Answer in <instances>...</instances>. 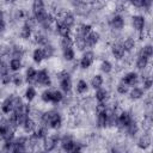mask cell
Wrapping results in <instances>:
<instances>
[{
  "label": "cell",
  "instance_id": "cell-16",
  "mask_svg": "<svg viewBox=\"0 0 153 153\" xmlns=\"http://www.w3.org/2000/svg\"><path fill=\"white\" fill-rule=\"evenodd\" d=\"M32 11L35 14L39 13V12H43L44 11V4L42 0H35L33 4H32Z\"/></svg>",
  "mask_w": 153,
  "mask_h": 153
},
{
  "label": "cell",
  "instance_id": "cell-24",
  "mask_svg": "<svg viewBox=\"0 0 153 153\" xmlns=\"http://www.w3.org/2000/svg\"><path fill=\"white\" fill-rule=\"evenodd\" d=\"M123 48H124V50L126 51H130L133 48H134V45H135V42H134V39L133 38H127L124 42H123Z\"/></svg>",
  "mask_w": 153,
  "mask_h": 153
},
{
  "label": "cell",
  "instance_id": "cell-44",
  "mask_svg": "<svg viewBox=\"0 0 153 153\" xmlns=\"http://www.w3.org/2000/svg\"><path fill=\"white\" fill-rule=\"evenodd\" d=\"M8 68H10V67H7V65L2 61V62H1V67H0V69H1V75L7 74V73H8Z\"/></svg>",
  "mask_w": 153,
  "mask_h": 153
},
{
  "label": "cell",
  "instance_id": "cell-27",
  "mask_svg": "<svg viewBox=\"0 0 153 153\" xmlns=\"http://www.w3.org/2000/svg\"><path fill=\"white\" fill-rule=\"evenodd\" d=\"M127 131H128L129 135H135V134H136V131H137V126H136V123H135L134 121H131V122L127 126Z\"/></svg>",
  "mask_w": 153,
  "mask_h": 153
},
{
  "label": "cell",
  "instance_id": "cell-10",
  "mask_svg": "<svg viewBox=\"0 0 153 153\" xmlns=\"http://www.w3.org/2000/svg\"><path fill=\"white\" fill-rule=\"evenodd\" d=\"M124 51L126 50H124L123 45H121V44H115L112 47V54L116 59H122L123 55H124Z\"/></svg>",
  "mask_w": 153,
  "mask_h": 153
},
{
  "label": "cell",
  "instance_id": "cell-26",
  "mask_svg": "<svg viewBox=\"0 0 153 153\" xmlns=\"http://www.w3.org/2000/svg\"><path fill=\"white\" fill-rule=\"evenodd\" d=\"M96 98H97V100L98 102H104L106 98H108V91H105V90H98L97 92H96Z\"/></svg>",
  "mask_w": 153,
  "mask_h": 153
},
{
  "label": "cell",
  "instance_id": "cell-22",
  "mask_svg": "<svg viewBox=\"0 0 153 153\" xmlns=\"http://www.w3.org/2000/svg\"><path fill=\"white\" fill-rule=\"evenodd\" d=\"M36 76H37V72L33 69V68H29L26 71V81L27 82H32L36 80Z\"/></svg>",
  "mask_w": 153,
  "mask_h": 153
},
{
  "label": "cell",
  "instance_id": "cell-45",
  "mask_svg": "<svg viewBox=\"0 0 153 153\" xmlns=\"http://www.w3.org/2000/svg\"><path fill=\"white\" fill-rule=\"evenodd\" d=\"M152 85H153V80H152V79L148 78V79H145V80H143V86H145V88H149Z\"/></svg>",
  "mask_w": 153,
  "mask_h": 153
},
{
  "label": "cell",
  "instance_id": "cell-19",
  "mask_svg": "<svg viewBox=\"0 0 153 153\" xmlns=\"http://www.w3.org/2000/svg\"><path fill=\"white\" fill-rule=\"evenodd\" d=\"M33 61L35 62H37V63H39L43 59H44V51H43V49H36L35 51H33Z\"/></svg>",
  "mask_w": 153,
  "mask_h": 153
},
{
  "label": "cell",
  "instance_id": "cell-31",
  "mask_svg": "<svg viewBox=\"0 0 153 153\" xmlns=\"http://www.w3.org/2000/svg\"><path fill=\"white\" fill-rule=\"evenodd\" d=\"M91 32V25H86V24H84V25H81L80 26V30H79V33L80 35H82V36H87L88 33Z\"/></svg>",
  "mask_w": 153,
  "mask_h": 153
},
{
  "label": "cell",
  "instance_id": "cell-52",
  "mask_svg": "<svg viewBox=\"0 0 153 153\" xmlns=\"http://www.w3.org/2000/svg\"><path fill=\"white\" fill-rule=\"evenodd\" d=\"M78 1H79V0H78Z\"/></svg>",
  "mask_w": 153,
  "mask_h": 153
},
{
  "label": "cell",
  "instance_id": "cell-3",
  "mask_svg": "<svg viewBox=\"0 0 153 153\" xmlns=\"http://www.w3.org/2000/svg\"><path fill=\"white\" fill-rule=\"evenodd\" d=\"M61 143H62V147H63L65 151H67V152H74V147H75V143L76 142H74L73 139L69 135H65L62 137V140H61Z\"/></svg>",
  "mask_w": 153,
  "mask_h": 153
},
{
  "label": "cell",
  "instance_id": "cell-32",
  "mask_svg": "<svg viewBox=\"0 0 153 153\" xmlns=\"http://www.w3.org/2000/svg\"><path fill=\"white\" fill-rule=\"evenodd\" d=\"M72 44H73V42H72V39L69 38V36H68V37H63L62 41H61V47H62L63 49H66V48H72Z\"/></svg>",
  "mask_w": 153,
  "mask_h": 153
},
{
  "label": "cell",
  "instance_id": "cell-33",
  "mask_svg": "<svg viewBox=\"0 0 153 153\" xmlns=\"http://www.w3.org/2000/svg\"><path fill=\"white\" fill-rule=\"evenodd\" d=\"M63 56H65L66 60H73V57H74V51H73V49H72V48H66V49H63Z\"/></svg>",
  "mask_w": 153,
  "mask_h": 153
},
{
  "label": "cell",
  "instance_id": "cell-18",
  "mask_svg": "<svg viewBox=\"0 0 153 153\" xmlns=\"http://www.w3.org/2000/svg\"><path fill=\"white\" fill-rule=\"evenodd\" d=\"M23 127H24V130H25L26 133H31V131H33V130H35L36 124H35V122H33L32 120L27 118V120L25 121V123L23 124Z\"/></svg>",
  "mask_w": 153,
  "mask_h": 153
},
{
  "label": "cell",
  "instance_id": "cell-41",
  "mask_svg": "<svg viewBox=\"0 0 153 153\" xmlns=\"http://www.w3.org/2000/svg\"><path fill=\"white\" fill-rule=\"evenodd\" d=\"M36 137H38V139H41V137H44L45 136V129L44 128H39L35 134H33Z\"/></svg>",
  "mask_w": 153,
  "mask_h": 153
},
{
  "label": "cell",
  "instance_id": "cell-42",
  "mask_svg": "<svg viewBox=\"0 0 153 153\" xmlns=\"http://www.w3.org/2000/svg\"><path fill=\"white\" fill-rule=\"evenodd\" d=\"M11 80H12V76H11L8 73H7V74H5V75H1V81H2V84H5V85H6V84H8Z\"/></svg>",
  "mask_w": 153,
  "mask_h": 153
},
{
  "label": "cell",
  "instance_id": "cell-7",
  "mask_svg": "<svg viewBox=\"0 0 153 153\" xmlns=\"http://www.w3.org/2000/svg\"><path fill=\"white\" fill-rule=\"evenodd\" d=\"M131 121H133V120H131V117H130V115H129L128 112H122L121 116L117 118V124H118L120 127H126V128H127V126H128Z\"/></svg>",
  "mask_w": 153,
  "mask_h": 153
},
{
  "label": "cell",
  "instance_id": "cell-21",
  "mask_svg": "<svg viewBox=\"0 0 153 153\" xmlns=\"http://www.w3.org/2000/svg\"><path fill=\"white\" fill-rule=\"evenodd\" d=\"M140 55L148 59L149 56L153 55V47H152V45H146V47H143V48L141 49V51H140Z\"/></svg>",
  "mask_w": 153,
  "mask_h": 153
},
{
  "label": "cell",
  "instance_id": "cell-37",
  "mask_svg": "<svg viewBox=\"0 0 153 153\" xmlns=\"http://www.w3.org/2000/svg\"><path fill=\"white\" fill-rule=\"evenodd\" d=\"M42 99L44 102H51V99H53V91H49V90L44 91L42 93Z\"/></svg>",
  "mask_w": 153,
  "mask_h": 153
},
{
  "label": "cell",
  "instance_id": "cell-13",
  "mask_svg": "<svg viewBox=\"0 0 153 153\" xmlns=\"http://www.w3.org/2000/svg\"><path fill=\"white\" fill-rule=\"evenodd\" d=\"M136 80H137V74L134 73V72L128 73V74L123 78V82L127 84V85H134V84L136 82Z\"/></svg>",
  "mask_w": 153,
  "mask_h": 153
},
{
  "label": "cell",
  "instance_id": "cell-49",
  "mask_svg": "<svg viewBox=\"0 0 153 153\" xmlns=\"http://www.w3.org/2000/svg\"><path fill=\"white\" fill-rule=\"evenodd\" d=\"M130 1H131V4H133L134 6H136V7L142 6V0H130Z\"/></svg>",
  "mask_w": 153,
  "mask_h": 153
},
{
  "label": "cell",
  "instance_id": "cell-40",
  "mask_svg": "<svg viewBox=\"0 0 153 153\" xmlns=\"http://www.w3.org/2000/svg\"><path fill=\"white\" fill-rule=\"evenodd\" d=\"M117 91L120 92V93H126L127 91H128V86H127V84H120L118 86H117Z\"/></svg>",
  "mask_w": 153,
  "mask_h": 153
},
{
  "label": "cell",
  "instance_id": "cell-9",
  "mask_svg": "<svg viewBox=\"0 0 153 153\" xmlns=\"http://www.w3.org/2000/svg\"><path fill=\"white\" fill-rule=\"evenodd\" d=\"M56 29H57V32L62 36V37H68L69 36V26H67V25H65L62 22L61 23H57V25H56Z\"/></svg>",
  "mask_w": 153,
  "mask_h": 153
},
{
  "label": "cell",
  "instance_id": "cell-35",
  "mask_svg": "<svg viewBox=\"0 0 153 153\" xmlns=\"http://www.w3.org/2000/svg\"><path fill=\"white\" fill-rule=\"evenodd\" d=\"M141 96H142V90H141V88L135 87V88H133V90H131V92H130V97H131L133 99L141 98Z\"/></svg>",
  "mask_w": 153,
  "mask_h": 153
},
{
  "label": "cell",
  "instance_id": "cell-17",
  "mask_svg": "<svg viewBox=\"0 0 153 153\" xmlns=\"http://www.w3.org/2000/svg\"><path fill=\"white\" fill-rule=\"evenodd\" d=\"M149 145H151V139H149V136H147V135L141 136L140 140H139V142H137V146H139L140 148H142V149H146Z\"/></svg>",
  "mask_w": 153,
  "mask_h": 153
},
{
  "label": "cell",
  "instance_id": "cell-25",
  "mask_svg": "<svg viewBox=\"0 0 153 153\" xmlns=\"http://www.w3.org/2000/svg\"><path fill=\"white\" fill-rule=\"evenodd\" d=\"M22 67V62H20V59H12L11 60V62H10V68L12 69V71H18L19 68Z\"/></svg>",
  "mask_w": 153,
  "mask_h": 153
},
{
  "label": "cell",
  "instance_id": "cell-23",
  "mask_svg": "<svg viewBox=\"0 0 153 153\" xmlns=\"http://www.w3.org/2000/svg\"><path fill=\"white\" fill-rule=\"evenodd\" d=\"M102 84H103V78L100 75H94L92 78V80H91V85L94 88H99L102 86Z\"/></svg>",
  "mask_w": 153,
  "mask_h": 153
},
{
  "label": "cell",
  "instance_id": "cell-4",
  "mask_svg": "<svg viewBox=\"0 0 153 153\" xmlns=\"http://www.w3.org/2000/svg\"><path fill=\"white\" fill-rule=\"evenodd\" d=\"M57 141H59V137H57L56 135L45 137V139H44V143H43L44 149H45V151H53V149L55 148Z\"/></svg>",
  "mask_w": 153,
  "mask_h": 153
},
{
  "label": "cell",
  "instance_id": "cell-47",
  "mask_svg": "<svg viewBox=\"0 0 153 153\" xmlns=\"http://www.w3.org/2000/svg\"><path fill=\"white\" fill-rule=\"evenodd\" d=\"M103 111H106V106H105V104H103L100 102L98 104V106H97V112H103Z\"/></svg>",
  "mask_w": 153,
  "mask_h": 153
},
{
  "label": "cell",
  "instance_id": "cell-51",
  "mask_svg": "<svg viewBox=\"0 0 153 153\" xmlns=\"http://www.w3.org/2000/svg\"><path fill=\"white\" fill-rule=\"evenodd\" d=\"M7 1H14V0H7Z\"/></svg>",
  "mask_w": 153,
  "mask_h": 153
},
{
  "label": "cell",
  "instance_id": "cell-8",
  "mask_svg": "<svg viewBox=\"0 0 153 153\" xmlns=\"http://www.w3.org/2000/svg\"><path fill=\"white\" fill-rule=\"evenodd\" d=\"M86 45L91 47V45H94L98 39H99V33L98 32H90L87 36H86Z\"/></svg>",
  "mask_w": 153,
  "mask_h": 153
},
{
  "label": "cell",
  "instance_id": "cell-20",
  "mask_svg": "<svg viewBox=\"0 0 153 153\" xmlns=\"http://www.w3.org/2000/svg\"><path fill=\"white\" fill-rule=\"evenodd\" d=\"M62 23L65 24V25H67V26H72L73 24H74V17H73V14L72 13H66L65 16H63V18H62Z\"/></svg>",
  "mask_w": 153,
  "mask_h": 153
},
{
  "label": "cell",
  "instance_id": "cell-34",
  "mask_svg": "<svg viewBox=\"0 0 153 153\" xmlns=\"http://www.w3.org/2000/svg\"><path fill=\"white\" fill-rule=\"evenodd\" d=\"M35 96H36V91H35V88H33V87H29V88L26 90V92H25V97H26V99L30 102V100H32V99L35 98Z\"/></svg>",
  "mask_w": 153,
  "mask_h": 153
},
{
  "label": "cell",
  "instance_id": "cell-1",
  "mask_svg": "<svg viewBox=\"0 0 153 153\" xmlns=\"http://www.w3.org/2000/svg\"><path fill=\"white\" fill-rule=\"evenodd\" d=\"M42 118H43V122L44 123L50 124V127L54 128V129H57L61 126V121H62L61 120V116L57 112H54V111L45 112Z\"/></svg>",
  "mask_w": 153,
  "mask_h": 153
},
{
  "label": "cell",
  "instance_id": "cell-48",
  "mask_svg": "<svg viewBox=\"0 0 153 153\" xmlns=\"http://www.w3.org/2000/svg\"><path fill=\"white\" fill-rule=\"evenodd\" d=\"M22 50H18L17 48L14 49V53H13V57H16V59H20V56H22Z\"/></svg>",
  "mask_w": 153,
  "mask_h": 153
},
{
  "label": "cell",
  "instance_id": "cell-36",
  "mask_svg": "<svg viewBox=\"0 0 153 153\" xmlns=\"http://www.w3.org/2000/svg\"><path fill=\"white\" fill-rule=\"evenodd\" d=\"M43 51H44V57H51L53 56V54H54V48L51 47V45H45L44 47V49H43Z\"/></svg>",
  "mask_w": 153,
  "mask_h": 153
},
{
  "label": "cell",
  "instance_id": "cell-5",
  "mask_svg": "<svg viewBox=\"0 0 153 153\" xmlns=\"http://www.w3.org/2000/svg\"><path fill=\"white\" fill-rule=\"evenodd\" d=\"M93 62V53L92 51H86L80 61L81 68H88Z\"/></svg>",
  "mask_w": 153,
  "mask_h": 153
},
{
  "label": "cell",
  "instance_id": "cell-15",
  "mask_svg": "<svg viewBox=\"0 0 153 153\" xmlns=\"http://www.w3.org/2000/svg\"><path fill=\"white\" fill-rule=\"evenodd\" d=\"M123 24H124V22H123V19H122L121 16H115V17H112V19H111V25H112V27H115V29H122V27H123Z\"/></svg>",
  "mask_w": 153,
  "mask_h": 153
},
{
  "label": "cell",
  "instance_id": "cell-29",
  "mask_svg": "<svg viewBox=\"0 0 153 153\" xmlns=\"http://www.w3.org/2000/svg\"><path fill=\"white\" fill-rule=\"evenodd\" d=\"M30 35H31V27L29 26V25H24L23 26V29H22V32H20V36L23 37V38H29L30 37Z\"/></svg>",
  "mask_w": 153,
  "mask_h": 153
},
{
  "label": "cell",
  "instance_id": "cell-11",
  "mask_svg": "<svg viewBox=\"0 0 153 153\" xmlns=\"http://www.w3.org/2000/svg\"><path fill=\"white\" fill-rule=\"evenodd\" d=\"M12 98L13 97H7L4 103H2V111L5 114H10V111L13 110V102H12Z\"/></svg>",
  "mask_w": 153,
  "mask_h": 153
},
{
  "label": "cell",
  "instance_id": "cell-14",
  "mask_svg": "<svg viewBox=\"0 0 153 153\" xmlns=\"http://www.w3.org/2000/svg\"><path fill=\"white\" fill-rule=\"evenodd\" d=\"M98 127L103 128L108 124V115H106V111H103V112H98Z\"/></svg>",
  "mask_w": 153,
  "mask_h": 153
},
{
  "label": "cell",
  "instance_id": "cell-6",
  "mask_svg": "<svg viewBox=\"0 0 153 153\" xmlns=\"http://www.w3.org/2000/svg\"><path fill=\"white\" fill-rule=\"evenodd\" d=\"M36 81L41 85H49L50 84V79H49V75L47 73L45 69H42L37 73V76H36Z\"/></svg>",
  "mask_w": 153,
  "mask_h": 153
},
{
  "label": "cell",
  "instance_id": "cell-39",
  "mask_svg": "<svg viewBox=\"0 0 153 153\" xmlns=\"http://www.w3.org/2000/svg\"><path fill=\"white\" fill-rule=\"evenodd\" d=\"M61 99H62L61 92L60 91H53V99H51V102L53 103H59Z\"/></svg>",
  "mask_w": 153,
  "mask_h": 153
},
{
  "label": "cell",
  "instance_id": "cell-2",
  "mask_svg": "<svg viewBox=\"0 0 153 153\" xmlns=\"http://www.w3.org/2000/svg\"><path fill=\"white\" fill-rule=\"evenodd\" d=\"M59 79H60V86H61V88L65 92H69L71 88H72V81H71V78H69L68 73H66V72L60 73L59 74Z\"/></svg>",
  "mask_w": 153,
  "mask_h": 153
},
{
  "label": "cell",
  "instance_id": "cell-28",
  "mask_svg": "<svg viewBox=\"0 0 153 153\" xmlns=\"http://www.w3.org/2000/svg\"><path fill=\"white\" fill-rule=\"evenodd\" d=\"M147 57H145V56H141L140 55V57L137 59V61H136V67L137 68H140V69H142V68H145L146 66H147Z\"/></svg>",
  "mask_w": 153,
  "mask_h": 153
},
{
  "label": "cell",
  "instance_id": "cell-46",
  "mask_svg": "<svg viewBox=\"0 0 153 153\" xmlns=\"http://www.w3.org/2000/svg\"><path fill=\"white\" fill-rule=\"evenodd\" d=\"M36 42H38L39 44H44L47 41H45L44 36H42V35H36Z\"/></svg>",
  "mask_w": 153,
  "mask_h": 153
},
{
  "label": "cell",
  "instance_id": "cell-12",
  "mask_svg": "<svg viewBox=\"0 0 153 153\" xmlns=\"http://www.w3.org/2000/svg\"><path fill=\"white\" fill-rule=\"evenodd\" d=\"M131 23H133V26L136 30H141L143 27V25H145V19L141 16H135V17H133V22Z\"/></svg>",
  "mask_w": 153,
  "mask_h": 153
},
{
  "label": "cell",
  "instance_id": "cell-30",
  "mask_svg": "<svg viewBox=\"0 0 153 153\" xmlns=\"http://www.w3.org/2000/svg\"><path fill=\"white\" fill-rule=\"evenodd\" d=\"M86 90H87V84H86V81L79 80V82H78V85H76V91H78L79 93H84Z\"/></svg>",
  "mask_w": 153,
  "mask_h": 153
},
{
  "label": "cell",
  "instance_id": "cell-50",
  "mask_svg": "<svg viewBox=\"0 0 153 153\" xmlns=\"http://www.w3.org/2000/svg\"><path fill=\"white\" fill-rule=\"evenodd\" d=\"M153 0H142V6L143 7H149Z\"/></svg>",
  "mask_w": 153,
  "mask_h": 153
},
{
  "label": "cell",
  "instance_id": "cell-43",
  "mask_svg": "<svg viewBox=\"0 0 153 153\" xmlns=\"http://www.w3.org/2000/svg\"><path fill=\"white\" fill-rule=\"evenodd\" d=\"M12 81L14 82V85L19 86V85L22 84V78H20V75H18V74H14V75L12 76Z\"/></svg>",
  "mask_w": 153,
  "mask_h": 153
},
{
  "label": "cell",
  "instance_id": "cell-38",
  "mask_svg": "<svg viewBox=\"0 0 153 153\" xmlns=\"http://www.w3.org/2000/svg\"><path fill=\"white\" fill-rule=\"evenodd\" d=\"M100 69L104 72V73H109L111 71V63L109 61H103L102 62V66H100Z\"/></svg>",
  "mask_w": 153,
  "mask_h": 153
}]
</instances>
